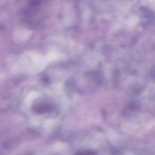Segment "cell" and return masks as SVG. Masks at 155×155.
<instances>
[{
	"mask_svg": "<svg viewBox=\"0 0 155 155\" xmlns=\"http://www.w3.org/2000/svg\"><path fill=\"white\" fill-rule=\"evenodd\" d=\"M76 155H96V153L94 151L87 150L78 153Z\"/></svg>",
	"mask_w": 155,
	"mask_h": 155,
	"instance_id": "cell-1",
	"label": "cell"
}]
</instances>
